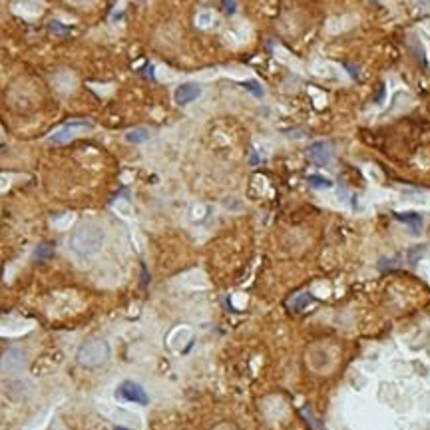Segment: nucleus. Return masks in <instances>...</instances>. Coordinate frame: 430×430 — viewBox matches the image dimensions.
I'll use <instances>...</instances> for the list:
<instances>
[{"instance_id":"nucleus-15","label":"nucleus","mask_w":430,"mask_h":430,"mask_svg":"<svg viewBox=\"0 0 430 430\" xmlns=\"http://www.w3.org/2000/svg\"><path fill=\"white\" fill-rule=\"evenodd\" d=\"M74 219H76L74 213H64V215H60V217L54 219V227L56 229H68L74 223Z\"/></svg>"},{"instance_id":"nucleus-4","label":"nucleus","mask_w":430,"mask_h":430,"mask_svg":"<svg viewBox=\"0 0 430 430\" xmlns=\"http://www.w3.org/2000/svg\"><path fill=\"white\" fill-rule=\"evenodd\" d=\"M118 396L122 400H127V402H135V404H148L150 398L146 394V390H143L137 382L133 380H123L120 386H118Z\"/></svg>"},{"instance_id":"nucleus-2","label":"nucleus","mask_w":430,"mask_h":430,"mask_svg":"<svg viewBox=\"0 0 430 430\" xmlns=\"http://www.w3.org/2000/svg\"><path fill=\"white\" fill-rule=\"evenodd\" d=\"M110 359V345L104 339H88L78 349V363L86 369H98Z\"/></svg>"},{"instance_id":"nucleus-18","label":"nucleus","mask_w":430,"mask_h":430,"mask_svg":"<svg viewBox=\"0 0 430 430\" xmlns=\"http://www.w3.org/2000/svg\"><path fill=\"white\" fill-rule=\"evenodd\" d=\"M221 4H223V8H225L227 14H233L235 8H237V2H235V0H221Z\"/></svg>"},{"instance_id":"nucleus-12","label":"nucleus","mask_w":430,"mask_h":430,"mask_svg":"<svg viewBox=\"0 0 430 430\" xmlns=\"http://www.w3.org/2000/svg\"><path fill=\"white\" fill-rule=\"evenodd\" d=\"M148 137H150V131H148V129H131V131L125 133V139H127L129 143H141V141H146Z\"/></svg>"},{"instance_id":"nucleus-10","label":"nucleus","mask_w":430,"mask_h":430,"mask_svg":"<svg viewBox=\"0 0 430 430\" xmlns=\"http://www.w3.org/2000/svg\"><path fill=\"white\" fill-rule=\"evenodd\" d=\"M313 70H315V74H319L323 78H335V76H339V68L335 64H329V62H319V64L313 66Z\"/></svg>"},{"instance_id":"nucleus-9","label":"nucleus","mask_w":430,"mask_h":430,"mask_svg":"<svg viewBox=\"0 0 430 430\" xmlns=\"http://www.w3.org/2000/svg\"><path fill=\"white\" fill-rule=\"evenodd\" d=\"M396 219H398L400 223L410 225V227L416 229V231H420V227H422V217H420L418 213H414V211H410V213H396Z\"/></svg>"},{"instance_id":"nucleus-11","label":"nucleus","mask_w":430,"mask_h":430,"mask_svg":"<svg viewBox=\"0 0 430 430\" xmlns=\"http://www.w3.org/2000/svg\"><path fill=\"white\" fill-rule=\"evenodd\" d=\"M309 301H311V295H309V293H299V295H295V297L289 301V309H293V311H299V309L307 307V305H309Z\"/></svg>"},{"instance_id":"nucleus-16","label":"nucleus","mask_w":430,"mask_h":430,"mask_svg":"<svg viewBox=\"0 0 430 430\" xmlns=\"http://www.w3.org/2000/svg\"><path fill=\"white\" fill-rule=\"evenodd\" d=\"M309 184H311L313 187H317V189H325V187H331V185H333L329 180H325V178H321V176H311V178H309Z\"/></svg>"},{"instance_id":"nucleus-14","label":"nucleus","mask_w":430,"mask_h":430,"mask_svg":"<svg viewBox=\"0 0 430 430\" xmlns=\"http://www.w3.org/2000/svg\"><path fill=\"white\" fill-rule=\"evenodd\" d=\"M241 86H243V88H247V90H249L253 96H257V98H263V96H265V90H263V86H261L257 80H253V78H251V80H245V82H241Z\"/></svg>"},{"instance_id":"nucleus-19","label":"nucleus","mask_w":430,"mask_h":430,"mask_svg":"<svg viewBox=\"0 0 430 430\" xmlns=\"http://www.w3.org/2000/svg\"><path fill=\"white\" fill-rule=\"evenodd\" d=\"M8 187H10V178L4 176V174H0V191H6Z\"/></svg>"},{"instance_id":"nucleus-8","label":"nucleus","mask_w":430,"mask_h":430,"mask_svg":"<svg viewBox=\"0 0 430 430\" xmlns=\"http://www.w3.org/2000/svg\"><path fill=\"white\" fill-rule=\"evenodd\" d=\"M4 390L12 398H24L28 394V384L24 380H10L4 384Z\"/></svg>"},{"instance_id":"nucleus-20","label":"nucleus","mask_w":430,"mask_h":430,"mask_svg":"<svg viewBox=\"0 0 430 430\" xmlns=\"http://www.w3.org/2000/svg\"><path fill=\"white\" fill-rule=\"evenodd\" d=\"M50 251H52L50 247H46V245H40V247H38V251H36V257H38V259H42L44 255H50Z\"/></svg>"},{"instance_id":"nucleus-21","label":"nucleus","mask_w":430,"mask_h":430,"mask_svg":"<svg viewBox=\"0 0 430 430\" xmlns=\"http://www.w3.org/2000/svg\"><path fill=\"white\" fill-rule=\"evenodd\" d=\"M116 430H125V428H116Z\"/></svg>"},{"instance_id":"nucleus-5","label":"nucleus","mask_w":430,"mask_h":430,"mask_svg":"<svg viewBox=\"0 0 430 430\" xmlns=\"http://www.w3.org/2000/svg\"><path fill=\"white\" fill-rule=\"evenodd\" d=\"M82 127H90V123L88 122H78V120H74V122H66L58 131H54V133H50L48 135V141H52V143H64V141H70Z\"/></svg>"},{"instance_id":"nucleus-17","label":"nucleus","mask_w":430,"mask_h":430,"mask_svg":"<svg viewBox=\"0 0 430 430\" xmlns=\"http://www.w3.org/2000/svg\"><path fill=\"white\" fill-rule=\"evenodd\" d=\"M114 209H116L122 217H131V213H133V211H131V205L125 203V201H118V203L114 205Z\"/></svg>"},{"instance_id":"nucleus-3","label":"nucleus","mask_w":430,"mask_h":430,"mask_svg":"<svg viewBox=\"0 0 430 430\" xmlns=\"http://www.w3.org/2000/svg\"><path fill=\"white\" fill-rule=\"evenodd\" d=\"M26 353L20 349H8L0 355V372H18L26 367Z\"/></svg>"},{"instance_id":"nucleus-13","label":"nucleus","mask_w":430,"mask_h":430,"mask_svg":"<svg viewBox=\"0 0 430 430\" xmlns=\"http://www.w3.org/2000/svg\"><path fill=\"white\" fill-rule=\"evenodd\" d=\"M213 20H215V16H213L211 10H201V12L197 14V18H195V24H197L199 28H209V26L213 24Z\"/></svg>"},{"instance_id":"nucleus-1","label":"nucleus","mask_w":430,"mask_h":430,"mask_svg":"<svg viewBox=\"0 0 430 430\" xmlns=\"http://www.w3.org/2000/svg\"><path fill=\"white\" fill-rule=\"evenodd\" d=\"M104 241H106L104 227L96 221H84L70 235V249L78 257H90L104 247Z\"/></svg>"},{"instance_id":"nucleus-6","label":"nucleus","mask_w":430,"mask_h":430,"mask_svg":"<svg viewBox=\"0 0 430 430\" xmlns=\"http://www.w3.org/2000/svg\"><path fill=\"white\" fill-rule=\"evenodd\" d=\"M199 96H201V88L197 84H193V82H185V84L178 86L176 92H174V100H176L178 106H187V104L195 102Z\"/></svg>"},{"instance_id":"nucleus-22","label":"nucleus","mask_w":430,"mask_h":430,"mask_svg":"<svg viewBox=\"0 0 430 430\" xmlns=\"http://www.w3.org/2000/svg\"><path fill=\"white\" fill-rule=\"evenodd\" d=\"M0 137H2V131H0Z\"/></svg>"},{"instance_id":"nucleus-7","label":"nucleus","mask_w":430,"mask_h":430,"mask_svg":"<svg viewBox=\"0 0 430 430\" xmlns=\"http://www.w3.org/2000/svg\"><path fill=\"white\" fill-rule=\"evenodd\" d=\"M307 154H309V158L313 160V164H317V166H325V164L331 162L333 148H331V143H329V141H317V143H313V146L307 150Z\"/></svg>"}]
</instances>
